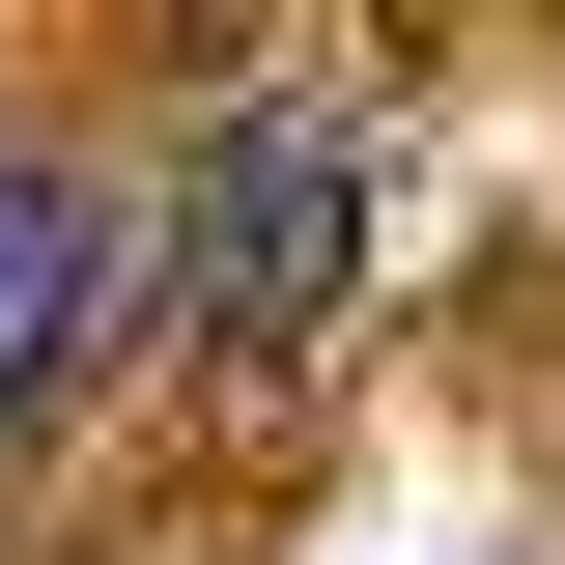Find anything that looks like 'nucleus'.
<instances>
[{
	"label": "nucleus",
	"mask_w": 565,
	"mask_h": 565,
	"mask_svg": "<svg viewBox=\"0 0 565 565\" xmlns=\"http://www.w3.org/2000/svg\"><path fill=\"white\" fill-rule=\"evenodd\" d=\"M340 255H367V141L311 114V85H282V114H226V141H199V255H170V282H199V340L282 367L311 311H340Z\"/></svg>",
	"instance_id": "1"
},
{
	"label": "nucleus",
	"mask_w": 565,
	"mask_h": 565,
	"mask_svg": "<svg viewBox=\"0 0 565 565\" xmlns=\"http://www.w3.org/2000/svg\"><path fill=\"white\" fill-rule=\"evenodd\" d=\"M57 367H85V170L0 141V424H57Z\"/></svg>",
	"instance_id": "2"
}]
</instances>
